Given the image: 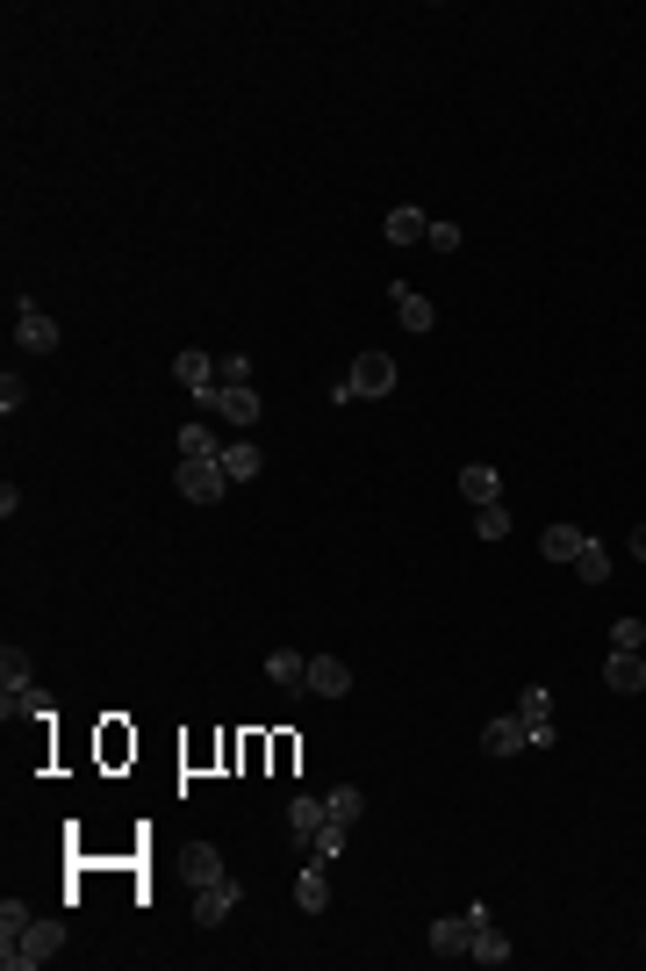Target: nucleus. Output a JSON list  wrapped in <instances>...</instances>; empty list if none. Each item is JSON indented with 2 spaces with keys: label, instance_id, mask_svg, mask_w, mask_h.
Returning <instances> with one entry per match:
<instances>
[{
  "label": "nucleus",
  "instance_id": "f257e3e1",
  "mask_svg": "<svg viewBox=\"0 0 646 971\" xmlns=\"http://www.w3.org/2000/svg\"><path fill=\"white\" fill-rule=\"evenodd\" d=\"M395 382H403V367L388 360V353H359L352 360V375H345L331 396L338 403H359V396H395Z\"/></svg>",
  "mask_w": 646,
  "mask_h": 971
},
{
  "label": "nucleus",
  "instance_id": "f03ea898",
  "mask_svg": "<svg viewBox=\"0 0 646 971\" xmlns=\"http://www.w3.org/2000/svg\"><path fill=\"white\" fill-rule=\"evenodd\" d=\"M58 950H65V921H29V936H22L15 950H0V964L8 971H44Z\"/></svg>",
  "mask_w": 646,
  "mask_h": 971
},
{
  "label": "nucleus",
  "instance_id": "7ed1b4c3",
  "mask_svg": "<svg viewBox=\"0 0 646 971\" xmlns=\"http://www.w3.org/2000/svg\"><path fill=\"white\" fill-rule=\"evenodd\" d=\"M172 382H180V389H188V396L194 403H202V411H216V360H208V353H194V346H180V353H172Z\"/></svg>",
  "mask_w": 646,
  "mask_h": 971
},
{
  "label": "nucleus",
  "instance_id": "20e7f679",
  "mask_svg": "<svg viewBox=\"0 0 646 971\" xmlns=\"http://www.w3.org/2000/svg\"><path fill=\"white\" fill-rule=\"evenodd\" d=\"M172 489L188 504H216L223 489H230V475H223V461H180V469H172Z\"/></svg>",
  "mask_w": 646,
  "mask_h": 971
},
{
  "label": "nucleus",
  "instance_id": "39448f33",
  "mask_svg": "<svg viewBox=\"0 0 646 971\" xmlns=\"http://www.w3.org/2000/svg\"><path fill=\"white\" fill-rule=\"evenodd\" d=\"M489 921V907H467V914H445V921H431V950L439 957H467L475 950V928Z\"/></svg>",
  "mask_w": 646,
  "mask_h": 971
},
{
  "label": "nucleus",
  "instance_id": "423d86ee",
  "mask_svg": "<svg viewBox=\"0 0 646 971\" xmlns=\"http://www.w3.org/2000/svg\"><path fill=\"white\" fill-rule=\"evenodd\" d=\"M15 339H22V353H58V324L44 317V303H29V295H15Z\"/></svg>",
  "mask_w": 646,
  "mask_h": 971
},
{
  "label": "nucleus",
  "instance_id": "0eeeda50",
  "mask_svg": "<svg viewBox=\"0 0 646 971\" xmlns=\"http://www.w3.org/2000/svg\"><path fill=\"white\" fill-rule=\"evenodd\" d=\"M603 684H611L618 698H639V691H646V655H639V648H611V662H603Z\"/></svg>",
  "mask_w": 646,
  "mask_h": 971
},
{
  "label": "nucleus",
  "instance_id": "6e6552de",
  "mask_svg": "<svg viewBox=\"0 0 646 971\" xmlns=\"http://www.w3.org/2000/svg\"><path fill=\"white\" fill-rule=\"evenodd\" d=\"M388 303H395V324H403V331H417V339H424V331L439 324V310H431V303H424L417 288H409V281H395V288H388Z\"/></svg>",
  "mask_w": 646,
  "mask_h": 971
},
{
  "label": "nucleus",
  "instance_id": "1a4fd4ad",
  "mask_svg": "<svg viewBox=\"0 0 646 971\" xmlns=\"http://www.w3.org/2000/svg\"><path fill=\"white\" fill-rule=\"evenodd\" d=\"M238 907V885L230 878H216V885H194V928H216L223 914Z\"/></svg>",
  "mask_w": 646,
  "mask_h": 971
},
{
  "label": "nucleus",
  "instance_id": "9d476101",
  "mask_svg": "<svg viewBox=\"0 0 646 971\" xmlns=\"http://www.w3.org/2000/svg\"><path fill=\"white\" fill-rule=\"evenodd\" d=\"M525 742H531L525 712H517V720H489V727H481V756H495V763H503V756H517Z\"/></svg>",
  "mask_w": 646,
  "mask_h": 971
},
{
  "label": "nucleus",
  "instance_id": "9b49d317",
  "mask_svg": "<svg viewBox=\"0 0 646 971\" xmlns=\"http://www.w3.org/2000/svg\"><path fill=\"white\" fill-rule=\"evenodd\" d=\"M216 417H230V425H244V433H252L259 417H266V403H259L252 382H244V389H216Z\"/></svg>",
  "mask_w": 646,
  "mask_h": 971
},
{
  "label": "nucleus",
  "instance_id": "f8f14e48",
  "mask_svg": "<svg viewBox=\"0 0 646 971\" xmlns=\"http://www.w3.org/2000/svg\"><path fill=\"white\" fill-rule=\"evenodd\" d=\"M266 677L280 684V691H309V655H302V648H273V655H266Z\"/></svg>",
  "mask_w": 646,
  "mask_h": 971
},
{
  "label": "nucleus",
  "instance_id": "ddd939ff",
  "mask_svg": "<svg viewBox=\"0 0 646 971\" xmlns=\"http://www.w3.org/2000/svg\"><path fill=\"white\" fill-rule=\"evenodd\" d=\"M309 691L316 698H345L352 691V670H345L338 655H309Z\"/></svg>",
  "mask_w": 646,
  "mask_h": 971
},
{
  "label": "nucleus",
  "instance_id": "4468645a",
  "mask_svg": "<svg viewBox=\"0 0 646 971\" xmlns=\"http://www.w3.org/2000/svg\"><path fill=\"white\" fill-rule=\"evenodd\" d=\"M295 907H302V914H323V907H331V871H323V856L302 864V878H295Z\"/></svg>",
  "mask_w": 646,
  "mask_h": 971
},
{
  "label": "nucleus",
  "instance_id": "2eb2a0df",
  "mask_svg": "<svg viewBox=\"0 0 646 971\" xmlns=\"http://www.w3.org/2000/svg\"><path fill=\"white\" fill-rule=\"evenodd\" d=\"M216 461H223V475H230V483H252V475L266 469V453H259L252 439H223V453H216Z\"/></svg>",
  "mask_w": 646,
  "mask_h": 971
},
{
  "label": "nucleus",
  "instance_id": "dca6fc26",
  "mask_svg": "<svg viewBox=\"0 0 646 971\" xmlns=\"http://www.w3.org/2000/svg\"><path fill=\"white\" fill-rule=\"evenodd\" d=\"M459 497L467 504H503V475L481 469V461H467V469H459Z\"/></svg>",
  "mask_w": 646,
  "mask_h": 971
},
{
  "label": "nucleus",
  "instance_id": "f3484780",
  "mask_svg": "<svg viewBox=\"0 0 646 971\" xmlns=\"http://www.w3.org/2000/svg\"><path fill=\"white\" fill-rule=\"evenodd\" d=\"M582 547H589V533H582V525H546V533H539V555H546V561H575Z\"/></svg>",
  "mask_w": 646,
  "mask_h": 971
},
{
  "label": "nucleus",
  "instance_id": "a211bd4d",
  "mask_svg": "<svg viewBox=\"0 0 646 971\" xmlns=\"http://www.w3.org/2000/svg\"><path fill=\"white\" fill-rule=\"evenodd\" d=\"M323 820H331V806H323V798H288V828H295V842H316V828Z\"/></svg>",
  "mask_w": 646,
  "mask_h": 971
},
{
  "label": "nucleus",
  "instance_id": "6ab92c4d",
  "mask_svg": "<svg viewBox=\"0 0 646 971\" xmlns=\"http://www.w3.org/2000/svg\"><path fill=\"white\" fill-rule=\"evenodd\" d=\"M381 230H388V245H417V238H431V216H424V209H388V224H381Z\"/></svg>",
  "mask_w": 646,
  "mask_h": 971
},
{
  "label": "nucleus",
  "instance_id": "aec40b11",
  "mask_svg": "<svg viewBox=\"0 0 646 971\" xmlns=\"http://www.w3.org/2000/svg\"><path fill=\"white\" fill-rule=\"evenodd\" d=\"M467 957H475V964H511V936H503V928H495V921H481V928H475V950H467Z\"/></svg>",
  "mask_w": 646,
  "mask_h": 971
},
{
  "label": "nucleus",
  "instance_id": "412c9836",
  "mask_svg": "<svg viewBox=\"0 0 646 971\" xmlns=\"http://www.w3.org/2000/svg\"><path fill=\"white\" fill-rule=\"evenodd\" d=\"M223 439L208 433V425H180V461H216Z\"/></svg>",
  "mask_w": 646,
  "mask_h": 971
},
{
  "label": "nucleus",
  "instance_id": "4be33fe9",
  "mask_svg": "<svg viewBox=\"0 0 646 971\" xmlns=\"http://www.w3.org/2000/svg\"><path fill=\"white\" fill-rule=\"evenodd\" d=\"M223 878V856L208 842H188V885H216Z\"/></svg>",
  "mask_w": 646,
  "mask_h": 971
},
{
  "label": "nucleus",
  "instance_id": "5701e85b",
  "mask_svg": "<svg viewBox=\"0 0 646 971\" xmlns=\"http://www.w3.org/2000/svg\"><path fill=\"white\" fill-rule=\"evenodd\" d=\"M22 936H29V907H22V900H0V950H15Z\"/></svg>",
  "mask_w": 646,
  "mask_h": 971
},
{
  "label": "nucleus",
  "instance_id": "b1692460",
  "mask_svg": "<svg viewBox=\"0 0 646 971\" xmlns=\"http://www.w3.org/2000/svg\"><path fill=\"white\" fill-rule=\"evenodd\" d=\"M575 576H582V583H611V555H603V547H596V540H589V547H582V555H575Z\"/></svg>",
  "mask_w": 646,
  "mask_h": 971
},
{
  "label": "nucleus",
  "instance_id": "393cba45",
  "mask_svg": "<svg viewBox=\"0 0 646 971\" xmlns=\"http://www.w3.org/2000/svg\"><path fill=\"white\" fill-rule=\"evenodd\" d=\"M345 842H352V820H323V828H316V856H323V864H331Z\"/></svg>",
  "mask_w": 646,
  "mask_h": 971
},
{
  "label": "nucleus",
  "instance_id": "a878e982",
  "mask_svg": "<svg viewBox=\"0 0 646 971\" xmlns=\"http://www.w3.org/2000/svg\"><path fill=\"white\" fill-rule=\"evenodd\" d=\"M475 533L481 540H503V533H511V511H503V504H475Z\"/></svg>",
  "mask_w": 646,
  "mask_h": 971
},
{
  "label": "nucleus",
  "instance_id": "bb28decb",
  "mask_svg": "<svg viewBox=\"0 0 646 971\" xmlns=\"http://www.w3.org/2000/svg\"><path fill=\"white\" fill-rule=\"evenodd\" d=\"M0 677H8V691H29V655L8 648V655H0Z\"/></svg>",
  "mask_w": 646,
  "mask_h": 971
},
{
  "label": "nucleus",
  "instance_id": "cd10ccee",
  "mask_svg": "<svg viewBox=\"0 0 646 971\" xmlns=\"http://www.w3.org/2000/svg\"><path fill=\"white\" fill-rule=\"evenodd\" d=\"M216 382H223V389H244V382H252V360H244V353L216 360Z\"/></svg>",
  "mask_w": 646,
  "mask_h": 971
},
{
  "label": "nucleus",
  "instance_id": "c85d7f7f",
  "mask_svg": "<svg viewBox=\"0 0 646 971\" xmlns=\"http://www.w3.org/2000/svg\"><path fill=\"white\" fill-rule=\"evenodd\" d=\"M323 806H331V820H359V806H367V798H359L352 784H338V792L323 798Z\"/></svg>",
  "mask_w": 646,
  "mask_h": 971
},
{
  "label": "nucleus",
  "instance_id": "c756f323",
  "mask_svg": "<svg viewBox=\"0 0 646 971\" xmlns=\"http://www.w3.org/2000/svg\"><path fill=\"white\" fill-rule=\"evenodd\" d=\"M517 712H525V720H546V712H553V691H546V684H525V698H517Z\"/></svg>",
  "mask_w": 646,
  "mask_h": 971
},
{
  "label": "nucleus",
  "instance_id": "7c9ffc66",
  "mask_svg": "<svg viewBox=\"0 0 646 971\" xmlns=\"http://www.w3.org/2000/svg\"><path fill=\"white\" fill-rule=\"evenodd\" d=\"M611 648H646V619H632V612H625V619L611 626Z\"/></svg>",
  "mask_w": 646,
  "mask_h": 971
},
{
  "label": "nucleus",
  "instance_id": "2f4dec72",
  "mask_svg": "<svg viewBox=\"0 0 646 971\" xmlns=\"http://www.w3.org/2000/svg\"><path fill=\"white\" fill-rule=\"evenodd\" d=\"M424 245H431V252H459V224H431Z\"/></svg>",
  "mask_w": 646,
  "mask_h": 971
},
{
  "label": "nucleus",
  "instance_id": "473e14b6",
  "mask_svg": "<svg viewBox=\"0 0 646 971\" xmlns=\"http://www.w3.org/2000/svg\"><path fill=\"white\" fill-rule=\"evenodd\" d=\"M525 727H531V748H553V742H561V727H553V720H525Z\"/></svg>",
  "mask_w": 646,
  "mask_h": 971
},
{
  "label": "nucleus",
  "instance_id": "72a5a7b5",
  "mask_svg": "<svg viewBox=\"0 0 646 971\" xmlns=\"http://www.w3.org/2000/svg\"><path fill=\"white\" fill-rule=\"evenodd\" d=\"M632 555H639V561H646V519H639V525H632Z\"/></svg>",
  "mask_w": 646,
  "mask_h": 971
}]
</instances>
